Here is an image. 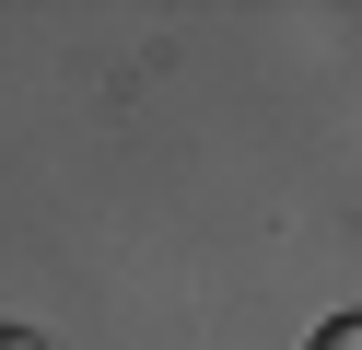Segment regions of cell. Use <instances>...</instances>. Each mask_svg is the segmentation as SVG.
I'll list each match as a JSON object with an SVG mask.
<instances>
[{"instance_id":"2","label":"cell","mask_w":362,"mask_h":350,"mask_svg":"<svg viewBox=\"0 0 362 350\" xmlns=\"http://www.w3.org/2000/svg\"><path fill=\"white\" fill-rule=\"evenodd\" d=\"M0 350H24V339H12V327H0Z\"/></svg>"},{"instance_id":"1","label":"cell","mask_w":362,"mask_h":350,"mask_svg":"<svg viewBox=\"0 0 362 350\" xmlns=\"http://www.w3.org/2000/svg\"><path fill=\"white\" fill-rule=\"evenodd\" d=\"M315 350H362V327H351V315H327V327H315Z\"/></svg>"}]
</instances>
